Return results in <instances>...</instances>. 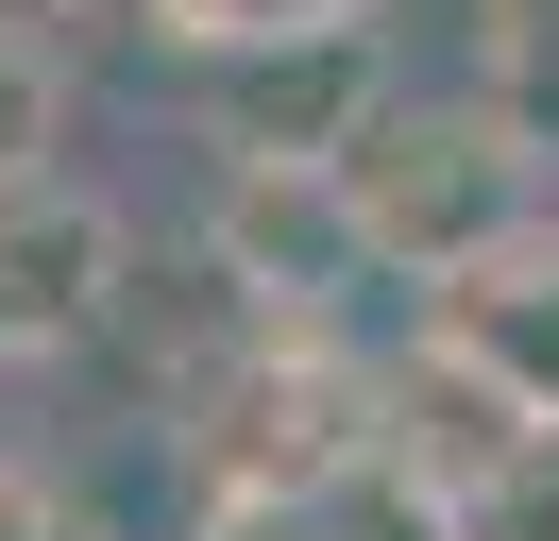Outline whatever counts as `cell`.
I'll return each mask as SVG.
<instances>
[{
	"label": "cell",
	"mask_w": 559,
	"mask_h": 541,
	"mask_svg": "<svg viewBox=\"0 0 559 541\" xmlns=\"http://www.w3.org/2000/svg\"><path fill=\"white\" fill-rule=\"evenodd\" d=\"M0 541H85V525H69V491H51V473L0 457Z\"/></svg>",
	"instance_id": "9"
},
{
	"label": "cell",
	"mask_w": 559,
	"mask_h": 541,
	"mask_svg": "<svg viewBox=\"0 0 559 541\" xmlns=\"http://www.w3.org/2000/svg\"><path fill=\"white\" fill-rule=\"evenodd\" d=\"M306 541H475V507H441L424 473L356 457V473H322V491H306Z\"/></svg>",
	"instance_id": "6"
},
{
	"label": "cell",
	"mask_w": 559,
	"mask_h": 541,
	"mask_svg": "<svg viewBox=\"0 0 559 541\" xmlns=\"http://www.w3.org/2000/svg\"><path fill=\"white\" fill-rule=\"evenodd\" d=\"M221 270H238L272 322H322V304H340L356 270H390V254L356 237L340 169H272V153H238V169H221Z\"/></svg>",
	"instance_id": "4"
},
{
	"label": "cell",
	"mask_w": 559,
	"mask_h": 541,
	"mask_svg": "<svg viewBox=\"0 0 559 541\" xmlns=\"http://www.w3.org/2000/svg\"><path fill=\"white\" fill-rule=\"evenodd\" d=\"M424 338H441L475 389H509L525 423H559V220L491 237V254H457L441 288H424Z\"/></svg>",
	"instance_id": "5"
},
{
	"label": "cell",
	"mask_w": 559,
	"mask_h": 541,
	"mask_svg": "<svg viewBox=\"0 0 559 541\" xmlns=\"http://www.w3.org/2000/svg\"><path fill=\"white\" fill-rule=\"evenodd\" d=\"M221 101V153H272V169H340L390 101L373 17H306V34H238V51H187Z\"/></svg>",
	"instance_id": "3"
},
{
	"label": "cell",
	"mask_w": 559,
	"mask_h": 541,
	"mask_svg": "<svg viewBox=\"0 0 559 541\" xmlns=\"http://www.w3.org/2000/svg\"><path fill=\"white\" fill-rule=\"evenodd\" d=\"M136 304V220H119L85 169H17L0 187V356H85V338Z\"/></svg>",
	"instance_id": "2"
},
{
	"label": "cell",
	"mask_w": 559,
	"mask_h": 541,
	"mask_svg": "<svg viewBox=\"0 0 559 541\" xmlns=\"http://www.w3.org/2000/svg\"><path fill=\"white\" fill-rule=\"evenodd\" d=\"M17 169H69V51L35 17H0V187Z\"/></svg>",
	"instance_id": "7"
},
{
	"label": "cell",
	"mask_w": 559,
	"mask_h": 541,
	"mask_svg": "<svg viewBox=\"0 0 559 541\" xmlns=\"http://www.w3.org/2000/svg\"><path fill=\"white\" fill-rule=\"evenodd\" d=\"M340 203H356V237H373L390 270L441 288L457 254H491V237L543 220V135H525L491 85H390L373 135L340 153Z\"/></svg>",
	"instance_id": "1"
},
{
	"label": "cell",
	"mask_w": 559,
	"mask_h": 541,
	"mask_svg": "<svg viewBox=\"0 0 559 541\" xmlns=\"http://www.w3.org/2000/svg\"><path fill=\"white\" fill-rule=\"evenodd\" d=\"M170 51H238V34H306V17H373V0H153Z\"/></svg>",
	"instance_id": "8"
}]
</instances>
